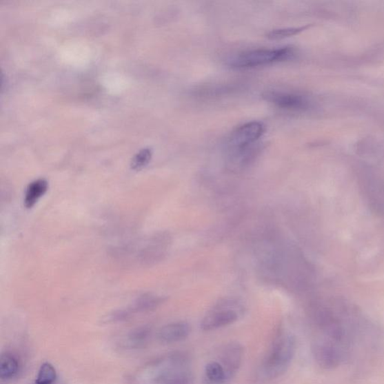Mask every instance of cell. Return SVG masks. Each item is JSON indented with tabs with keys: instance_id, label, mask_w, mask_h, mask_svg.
<instances>
[{
	"instance_id": "cell-2",
	"label": "cell",
	"mask_w": 384,
	"mask_h": 384,
	"mask_svg": "<svg viewBox=\"0 0 384 384\" xmlns=\"http://www.w3.org/2000/svg\"><path fill=\"white\" fill-rule=\"evenodd\" d=\"M296 350L295 336L291 334H280L273 341L264 361V375L268 378H276L284 374L294 359Z\"/></svg>"
},
{
	"instance_id": "cell-6",
	"label": "cell",
	"mask_w": 384,
	"mask_h": 384,
	"mask_svg": "<svg viewBox=\"0 0 384 384\" xmlns=\"http://www.w3.org/2000/svg\"><path fill=\"white\" fill-rule=\"evenodd\" d=\"M314 360L324 370H334L347 359L348 353L344 349L321 337L315 338L312 344Z\"/></svg>"
},
{
	"instance_id": "cell-13",
	"label": "cell",
	"mask_w": 384,
	"mask_h": 384,
	"mask_svg": "<svg viewBox=\"0 0 384 384\" xmlns=\"http://www.w3.org/2000/svg\"><path fill=\"white\" fill-rule=\"evenodd\" d=\"M225 371L219 362H210L205 366L203 384H228Z\"/></svg>"
},
{
	"instance_id": "cell-3",
	"label": "cell",
	"mask_w": 384,
	"mask_h": 384,
	"mask_svg": "<svg viewBox=\"0 0 384 384\" xmlns=\"http://www.w3.org/2000/svg\"><path fill=\"white\" fill-rule=\"evenodd\" d=\"M295 50L285 47L276 49L259 48L244 51L230 59L228 65L235 70H249L292 59Z\"/></svg>"
},
{
	"instance_id": "cell-12",
	"label": "cell",
	"mask_w": 384,
	"mask_h": 384,
	"mask_svg": "<svg viewBox=\"0 0 384 384\" xmlns=\"http://www.w3.org/2000/svg\"><path fill=\"white\" fill-rule=\"evenodd\" d=\"M48 190V183L45 179H39L32 182L25 192L24 205L26 208L31 209Z\"/></svg>"
},
{
	"instance_id": "cell-5",
	"label": "cell",
	"mask_w": 384,
	"mask_h": 384,
	"mask_svg": "<svg viewBox=\"0 0 384 384\" xmlns=\"http://www.w3.org/2000/svg\"><path fill=\"white\" fill-rule=\"evenodd\" d=\"M243 309L234 301H225L218 303L205 316L201 323L204 331L215 330L232 324L240 319Z\"/></svg>"
},
{
	"instance_id": "cell-16",
	"label": "cell",
	"mask_w": 384,
	"mask_h": 384,
	"mask_svg": "<svg viewBox=\"0 0 384 384\" xmlns=\"http://www.w3.org/2000/svg\"><path fill=\"white\" fill-rule=\"evenodd\" d=\"M310 26H304L301 28H289L272 30L267 34V37L271 40H280L285 38L291 37L297 35L306 29H308Z\"/></svg>"
},
{
	"instance_id": "cell-9",
	"label": "cell",
	"mask_w": 384,
	"mask_h": 384,
	"mask_svg": "<svg viewBox=\"0 0 384 384\" xmlns=\"http://www.w3.org/2000/svg\"><path fill=\"white\" fill-rule=\"evenodd\" d=\"M165 301V298L163 296L152 294H143L137 299L129 308L115 312L112 316V320L113 321H123L130 318L134 314L154 310Z\"/></svg>"
},
{
	"instance_id": "cell-4",
	"label": "cell",
	"mask_w": 384,
	"mask_h": 384,
	"mask_svg": "<svg viewBox=\"0 0 384 384\" xmlns=\"http://www.w3.org/2000/svg\"><path fill=\"white\" fill-rule=\"evenodd\" d=\"M265 132V126L258 121L247 123L234 131L228 141V155L259 146V141Z\"/></svg>"
},
{
	"instance_id": "cell-1",
	"label": "cell",
	"mask_w": 384,
	"mask_h": 384,
	"mask_svg": "<svg viewBox=\"0 0 384 384\" xmlns=\"http://www.w3.org/2000/svg\"><path fill=\"white\" fill-rule=\"evenodd\" d=\"M190 359L176 352L159 358L136 372L132 384H194Z\"/></svg>"
},
{
	"instance_id": "cell-17",
	"label": "cell",
	"mask_w": 384,
	"mask_h": 384,
	"mask_svg": "<svg viewBox=\"0 0 384 384\" xmlns=\"http://www.w3.org/2000/svg\"><path fill=\"white\" fill-rule=\"evenodd\" d=\"M151 158L152 151L150 149H143L134 156L131 167L133 170H140L149 164Z\"/></svg>"
},
{
	"instance_id": "cell-7",
	"label": "cell",
	"mask_w": 384,
	"mask_h": 384,
	"mask_svg": "<svg viewBox=\"0 0 384 384\" xmlns=\"http://www.w3.org/2000/svg\"><path fill=\"white\" fill-rule=\"evenodd\" d=\"M263 98L278 108L289 112H302L310 108V101L296 93L269 90L263 94Z\"/></svg>"
},
{
	"instance_id": "cell-14",
	"label": "cell",
	"mask_w": 384,
	"mask_h": 384,
	"mask_svg": "<svg viewBox=\"0 0 384 384\" xmlns=\"http://www.w3.org/2000/svg\"><path fill=\"white\" fill-rule=\"evenodd\" d=\"M19 370V362L13 354H2L0 359V378L3 381L10 380L18 374Z\"/></svg>"
},
{
	"instance_id": "cell-15",
	"label": "cell",
	"mask_w": 384,
	"mask_h": 384,
	"mask_svg": "<svg viewBox=\"0 0 384 384\" xmlns=\"http://www.w3.org/2000/svg\"><path fill=\"white\" fill-rule=\"evenodd\" d=\"M56 379L57 372L54 367L48 363H46L40 367L36 384H54Z\"/></svg>"
},
{
	"instance_id": "cell-10",
	"label": "cell",
	"mask_w": 384,
	"mask_h": 384,
	"mask_svg": "<svg viewBox=\"0 0 384 384\" xmlns=\"http://www.w3.org/2000/svg\"><path fill=\"white\" fill-rule=\"evenodd\" d=\"M192 328L189 323L174 322L162 327L157 332V339L163 345L174 344L189 337Z\"/></svg>"
},
{
	"instance_id": "cell-8",
	"label": "cell",
	"mask_w": 384,
	"mask_h": 384,
	"mask_svg": "<svg viewBox=\"0 0 384 384\" xmlns=\"http://www.w3.org/2000/svg\"><path fill=\"white\" fill-rule=\"evenodd\" d=\"M243 357V347L232 341L224 346L219 354V363L223 365L228 382L232 380L240 370Z\"/></svg>"
},
{
	"instance_id": "cell-11",
	"label": "cell",
	"mask_w": 384,
	"mask_h": 384,
	"mask_svg": "<svg viewBox=\"0 0 384 384\" xmlns=\"http://www.w3.org/2000/svg\"><path fill=\"white\" fill-rule=\"evenodd\" d=\"M152 330L149 327H141L132 330L122 340V345L126 349H140L149 343Z\"/></svg>"
}]
</instances>
